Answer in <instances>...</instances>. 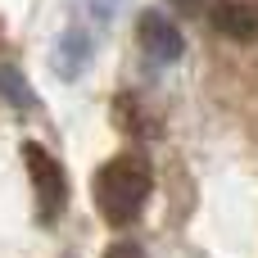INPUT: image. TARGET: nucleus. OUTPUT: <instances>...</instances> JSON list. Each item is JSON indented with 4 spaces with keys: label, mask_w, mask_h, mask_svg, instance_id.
Returning a JSON list of instances; mask_svg holds the SVG:
<instances>
[{
    "label": "nucleus",
    "mask_w": 258,
    "mask_h": 258,
    "mask_svg": "<svg viewBox=\"0 0 258 258\" xmlns=\"http://www.w3.org/2000/svg\"><path fill=\"white\" fill-rule=\"evenodd\" d=\"M168 5H172V9H177L181 18H200V14H204V9H209L213 0H168Z\"/></svg>",
    "instance_id": "1a4fd4ad"
},
{
    "label": "nucleus",
    "mask_w": 258,
    "mask_h": 258,
    "mask_svg": "<svg viewBox=\"0 0 258 258\" xmlns=\"http://www.w3.org/2000/svg\"><path fill=\"white\" fill-rule=\"evenodd\" d=\"M23 163H27V181H32V195H36V218L41 222H59V213L68 209V177H63V163L41 150L36 141L23 145Z\"/></svg>",
    "instance_id": "f03ea898"
},
{
    "label": "nucleus",
    "mask_w": 258,
    "mask_h": 258,
    "mask_svg": "<svg viewBox=\"0 0 258 258\" xmlns=\"http://www.w3.org/2000/svg\"><path fill=\"white\" fill-rule=\"evenodd\" d=\"M104 258H150V254H145V245H136V240H113V245L104 249Z\"/></svg>",
    "instance_id": "6e6552de"
},
{
    "label": "nucleus",
    "mask_w": 258,
    "mask_h": 258,
    "mask_svg": "<svg viewBox=\"0 0 258 258\" xmlns=\"http://www.w3.org/2000/svg\"><path fill=\"white\" fill-rule=\"evenodd\" d=\"M209 18L227 41H258V0H213Z\"/></svg>",
    "instance_id": "39448f33"
},
{
    "label": "nucleus",
    "mask_w": 258,
    "mask_h": 258,
    "mask_svg": "<svg viewBox=\"0 0 258 258\" xmlns=\"http://www.w3.org/2000/svg\"><path fill=\"white\" fill-rule=\"evenodd\" d=\"M154 195V168L141 154H113L91 177V200L109 227H132Z\"/></svg>",
    "instance_id": "f257e3e1"
},
{
    "label": "nucleus",
    "mask_w": 258,
    "mask_h": 258,
    "mask_svg": "<svg viewBox=\"0 0 258 258\" xmlns=\"http://www.w3.org/2000/svg\"><path fill=\"white\" fill-rule=\"evenodd\" d=\"M113 118H118L127 132H136V136H154V132H159V122L141 109V95H118V100H113Z\"/></svg>",
    "instance_id": "0eeeda50"
},
{
    "label": "nucleus",
    "mask_w": 258,
    "mask_h": 258,
    "mask_svg": "<svg viewBox=\"0 0 258 258\" xmlns=\"http://www.w3.org/2000/svg\"><path fill=\"white\" fill-rule=\"evenodd\" d=\"M136 41H141L145 59H154V63H177L186 54V36L163 9H141L136 14Z\"/></svg>",
    "instance_id": "7ed1b4c3"
},
{
    "label": "nucleus",
    "mask_w": 258,
    "mask_h": 258,
    "mask_svg": "<svg viewBox=\"0 0 258 258\" xmlns=\"http://www.w3.org/2000/svg\"><path fill=\"white\" fill-rule=\"evenodd\" d=\"M91 54H95V36L82 23H68L59 32V41H54V73L63 82H73V77H82V68L91 63Z\"/></svg>",
    "instance_id": "20e7f679"
},
{
    "label": "nucleus",
    "mask_w": 258,
    "mask_h": 258,
    "mask_svg": "<svg viewBox=\"0 0 258 258\" xmlns=\"http://www.w3.org/2000/svg\"><path fill=\"white\" fill-rule=\"evenodd\" d=\"M0 95H5L9 109H23V113L36 109V91L27 86V77H23L14 63H0Z\"/></svg>",
    "instance_id": "423d86ee"
}]
</instances>
